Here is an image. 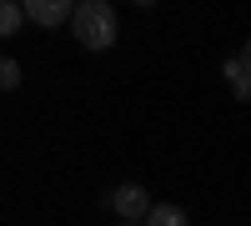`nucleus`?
<instances>
[{
  "instance_id": "4",
  "label": "nucleus",
  "mask_w": 251,
  "mask_h": 226,
  "mask_svg": "<svg viewBox=\"0 0 251 226\" xmlns=\"http://www.w3.org/2000/svg\"><path fill=\"white\" fill-rule=\"evenodd\" d=\"M221 75L231 80V96H236V100H251V66H246L241 55H231V60H226V66H221Z\"/></svg>"
},
{
  "instance_id": "2",
  "label": "nucleus",
  "mask_w": 251,
  "mask_h": 226,
  "mask_svg": "<svg viewBox=\"0 0 251 226\" xmlns=\"http://www.w3.org/2000/svg\"><path fill=\"white\" fill-rule=\"evenodd\" d=\"M106 201H111V211H116L121 221H136V226H146V216H151V191H146V186H136V181L116 186Z\"/></svg>"
},
{
  "instance_id": "3",
  "label": "nucleus",
  "mask_w": 251,
  "mask_h": 226,
  "mask_svg": "<svg viewBox=\"0 0 251 226\" xmlns=\"http://www.w3.org/2000/svg\"><path fill=\"white\" fill-rule=\"evenodd\" d=\"M25 15L35 20V25H60V20H75V10H71V0H25Z\"/></svg>"
},
{
  "instance_id": "9",
  "label": "nucleus",
  "mask_w": 251,
  "mask_h": 226,
  "mask_svg": "<svg viewBox=\"0 0 251 226\" xmlns=\"http://www.w3.org/2000/svg\"><path fill=\"white\" fill-rule=\"evenodd\" d=\"M121 226H136V221H121Z\"/></svg>"
},
{
  "instance_id": "8",
  "label": "nucleus",
  "mask_w": 251,
  "mask_h": 226,
  "mask_svg": "<svg viewBox=\"0 0 251 226\" xmlns=\"http://www.w3.org/2000/svg\"><path fill=\"white\" fill-rule=\"evenodd\" d=\"M241 60H246V66H251V40H246V50H241Z\"/></svg>"
},
{
  "instance_id": "7",
  "label": "nucleus",
  "mask_w": 251,
  "mask_h": 226,
  "mask_svg": "<svg viewBox=\"0 0 251 226\" xmlns=\"http://www.w3.org/2000/svg\"><path fill=\"white\" fill-rule=\"evenodd\" d=\"M0 86H5V91L20 86V66H15V60H0Z\"/></svg>"
},
{
  "instance_id": "5",
  "label": "nucleus",
  "mask_w": 251,
  "mask_h": 226,
  "mask_svg": "<svg viewBox=\"0 0 251 226\" xmlns=\"http://www.w3.org/2000/svg\"><path fill=\"white\" fill-rule=\"evenodd\" d=\"M25 20H30V15H25V0H5V5H0V35L10 40Z\"/></svg>"
},
{
  "instance_id": "6",
  "label": "nucleus",
  "mask_w": 251,
  "mask_h": 226,
  "mask_svg": "<svg viewBox=\"0 0 251 226\" xmlns=\"http://www.w3.org/2000/svg\"><path fill=\"white\" fill-rule=\"evenodd\" d=\"M146 226H191V216H186L181 206H166V201H156L151 216H146Z\"/></svg>"
},
{
  "instance_id": "1",
  "label": "nucleus",
  "mask_w": 251,
  "mask_h": 226,
  "mask_svg": "<svg viewBox=\"0 0 251 226\" xmlns=\"http://www.w3.org/2000/svg\"><path fill=\"white\" fill-rule=\"evenodd\" d=\"M71 30H75V40L86 50H106V46H116V30L121 25H116V10L106 5V0H80Z\"/></svg>"
}]
</instances>
